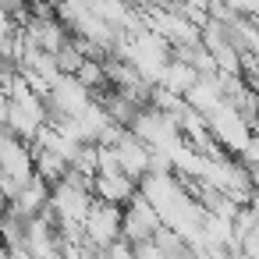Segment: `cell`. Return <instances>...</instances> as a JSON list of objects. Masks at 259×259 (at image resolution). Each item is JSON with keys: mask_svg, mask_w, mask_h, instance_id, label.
<instances>
[{"mask_svg": "<svg viewBox=\"0 0 259 259\" xmlns=\"http://www.w3.org/2000/svg\"><path fill=\"white\" fill-rule=\"evenodd\" d=\"M124 238V206L117 202H107V199H96L89 217H85V241L93 248H114L117 241Z\"/></svg>", "mask_w": 259, "mask_h": 259, "instance_id": "3957f363", "label": "cell"}, {"mask_svg": "<svg viewBox=\"0 0 259 259\" xmlns=\"http://www.w3.org/2000/svg\"><path fill=\"white\" fill-rule=\"evenodd\" d=\"M199 68L192 64V61H185V57H178L174 54V61L167 64V71H163V78H160V85L163 89H170V93H178V96H188V89L199 82Z\"/></svg>", "mask_w": 259, "mask_h": 259, "instance_id": "9c48e42d", "label": "cell"}, {"mask_svg": "<svg viewBox=\"0 0 259 259\" xmlns=\"http://www.w3.org/2000/svg\"><path fill=\"white\" fill-rule=\"evenodd\" d=\"M47 103H50V117H78L96 103V89L85 85L78 75H64L47 93Z\"/></svg>", "mask_w": 259, "mask_h": 259, "instance_id": "277c9868", "label": "cell"}, {"mask_svg": "<svg viewBox=\"0 0 259 259\" xmlns=\"http://www.w3.org/2000/svg\"><path fill=\"white\" fill-rule=\"evenodd\" d=\"M135 259H174L156 238L153 241H142V245H135Z\"/></svg>", "mask_w": 259, "mask_h": 259, "instance_id": "30bf717a", "label": "cell"}, {"mask_svg": "<svg viewBox=\"0 0 259 259\" xmlns=\"http://www.w3.org/2000/svg\"><path fill=\"white\" fill-rule=\"evenodd\" d=\"M110 146H114V153H117L121 170L132 174V178L142 185V178L153 170V146H149L146 139H139L132 128H124V132L117 135V142H110Z\"/></svg>", "mask_w": 259, "mask_h": 259, "instance_id": "8992f818", "label": "cell"}, {"mask_svg": "<svg viewBox=\"0 0 259 259\" xmlns=\"http://www.w3.org/2000/svg\"><path fill=\"white\" fill-rule=\"evenodd\" d=\"M209 132H213V139H217L231 156H241L245 146H248L252 135H255V124H252V117H248L238 103L224 100V103L209 114Z\"/></svg>", "mask_w": 259, "mask_h": 259, "instance_id": "7a4b0ae2", "label": "cell"}, {"mask_svg": "<svg viewBox=\"0 0 259 259\" xmlns=\"http://www.w3.org/2000/svg\"><path fill=\"white\" fill-rule=\"evenodd\" d=\"M160 227H163L160 209L149 202L146 192H139V195L124 206V241H132V245L153 241V238L160 234Z\"/></svg>", "mask_w": 259, "mask_h": 259, "instance_id": "5b68a950", "label": "cell"}, {"mask_svg": "<svg viewBox=\"0 0 259 259\" xmlns=\"http://www.w3.org/2000/svg\"><path fill=\"white\" fill-rule=\"evenodd\" d=\"M93 188H96V199H107V202H117V206H128L142 192V185L132 174H124L121 167H103L93 178Z\"/></svg>", "mask_w": 259, "mask_h": 259, "instance_id": "52a82bcc", "label": "cell"}, {"mask_svg": "<svg viewBox=\"0 0 259 259\" xmlns=\"http://www.w3.org/2000/svg\"><path fill=\"white\" fill-rule=\"evenodd\" d=\"M50 195H54V185H50L43 174H36V178H32V181H25V185H22V192L8 202V213H15L18 220H32L36 213L50 209Z\"/></svg>", "mask_w": 259, "mask_h": 259, "instance_id": "ba28073f", "label": "cell"}, {"mask_svg": "<svg viewBox=\"0 0 259 259\" xmlns=\"http://www.w3.org/2000/svg\"><path fill=\"white\" fill-rule=\"evenodd\" d=\"M32 178H36V146L4 128V139H0V185H4V199L11 202L22 192V185Z\"/></svg>", "mask_w": 259, "mask_h": 259, "instance_id": "6da1fadb", "label": "cell"}]
</instances>
